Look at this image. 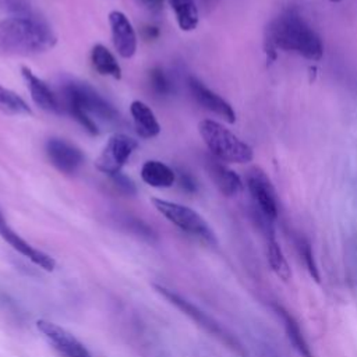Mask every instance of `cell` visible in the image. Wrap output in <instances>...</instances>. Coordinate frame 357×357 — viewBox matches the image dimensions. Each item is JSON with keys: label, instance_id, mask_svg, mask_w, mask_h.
<instances>
[{"label": "cell", "instance_id": "6da1fadb", "mask_svg": "<svg viewBox=\"0 0 357 357\" xmlns=\"http://www.w3.org/2000/svg\"><path fill=\"white\" fill-rule=\"evenodd\" d=\"M57 36L38 15L8 17L0 21V52L32 56L54 47Z\"/></svg>", "mask_w": 357, "mask_h": 357}, {"label": "cell", "instance_id": "7a4b0ae2", "mask_svg": "<svg viewBox=\"0 0 357 357\" xmlns=\"http://www.w3.org/2000/svg\"><path fill=\"white\" fill-rule=\"evenodd\" d=\"M268 40L272 47L297 53L311 61L321 60L324 56L321 36L294 10L284 11L271 22Z\"/></svg>", "mask_w": 357, "mask_h": 357}, {"label": "cell", "instance_id": "3957f363", "mask_svg": "<svg viewBox=\"0 0 357 357\" xmlns=\"http://www.w3.org/2000/svg\"><path fill=\"white\" fill-rule=\"evenodd\" d=\"M198 131L212 156L227 163H248L254 159L252 148L234 132L215 120L199 121Z\"/></svg>", "mask_w": 357, "mask_h": 357}, {"label": "cell", "instance_id": "277c9868", "mask_svg": "<svg viewBox=\"0 0 357 357\" xmlns=\"http://www.w3.org/2000/svg\"><path fill=\"white\" fill-rule=\"evenodd\" d=\"M64 105L63 107H77L85 112L88 116H93L100 121L119 126L121 121L120 113L117 109L109 103L95 88H92L88 82L82 81H67L61 86Z\"/></svg>", "mask_w": 357, "mask_h": 357}, {"label": "cell", "instance_id": "5b68a950", "mask_svg": "<svg viewBox=\"0 0 357 357\" xmlns=\"http://www.w3.org/2000/svg\"><path fill=\"white\" fill-rule=\"evenodd\" d=\"M151 202L160 215H163L181 231L208 245H215L218 243L212 227L197 211L191 209L190 206L160 198H152Z\"/></svg>", "mask_w": 357, "mask_h": 357}, {"label": "cell", "instance_id": "8992f818", "mask_svg": "<svg viewBox=\"0 0 357 357\" xmlns=\"http://www.w3.org/2000/svg\"><path fill=\"white\" fill-rule=\"evenodd\" d=\"M155 289L159 294H162L170 304H173L176 308H178L183 314H185L187 317H190L192 321H195L199 326H202L205 331H208L209 333H212L213 336L219 337L223 343H226L229 347H231L236 353L244 356V351L240 346V343L236 340V337H233L225 328H222L213 318H211L206 312H204L202 310H199L197 305H194L191 301H188L187 298H184L183 296L177 294L176 291H173L172 289H167L165 286L160 284H155Z\"/></svg>", "mask_w": 357, "mask_h": 357}, {"label": "cell", "instance_id": "52a82bcc", "mask_svg": "<svg viewBox=\"0 0 357 357\" xmlns=\"http://www.w3.org/2000/svg\"><path fill=\"white\" fill-rule=\"evenodd\" d=\"M138 142L132 137L117 132L112 135L105 145L103 151L95 160V166L99 172L114 176L121 172V167L126 165V162L130 159L132 152L137 149Z\"/></svg>", "mask_w": 357, "mask_h": 357}, {"label": "cell", "instance_id": "ba28073f", "mask_svg": "<svg viewBox=\"0 0 357 357\" xmlns=\"http://www.w3.org/2000/svg\"><path fill=\"white\" fill-rule=\"evenodd\" d=\"M247 187L251 198L257 206L258 213L269 220L278 218V198L276 192L266 177V174L259 167H252L247 173Z\"/></svg>", "mask_w": 357, "mask_h": 357}, {"label": "cell", "instance_id": "9c48e42d", "mask_svg": "<svg viewBox=\"0 0 357 357\" xmlns=\"http://www.w3.org/2000/svg\"><path fill=\"white\" fill-rule=\"evenodd\" d=\"M36 328L63 357H92L84 343L63 326L47 319H38Z\"/></svg>", "mask_w": 357, "mask_h": 357}, {"label": "cell", "instance_id": "30bf717a", "mask_svg": "<svg viewBox=\"0 0 357 357\" xmlns=\"http://www.w3.org/2000/svg\"><path fill=\"white\" fill-rule=\"evenodd\" d=\"M0 237L7 241L15 251H18L21 255L28 258L32 264L38 265L39 268L52 272L56 268V261L49 254L35 248L31 245L26 240H24L7 222L3 212L0 211Z\"/></svg>", "mask_w": 357, "mask_h": 357}, {"label": "cell", "instance_id": "8fae6325", "mask_svg": "<svg viewBox=\"0 0 357 357\" xmlns=\"http://www.w3.org/2000/svg\"><path fill=\"white\" fill-rule=\"evenodd\" d=\"M187 85L192 95V98L197 100L198 105H201L204 109L218 114L227 123L236 121V112L231 107L229 102H226L222 96H219L216 92L209 89L202 81H199L197 77L190 75L187 77Z\"/></svg>", "mask_w": 357, "mask_h": 357}, {"label": "cell", "instance_id": "7c38bea8", "mask_svg": "<svg viewBox=\"0 0 357 357\" xmlns=\"http://www.w3.org/2000/svg\"><path fill=\"white\" fill-rule=\"evenodd\" d=\"M109 25L114 49L123 59H131L137 52V33L132 24L124 13L113 10L109 13Z\"/></svg>", "mask_w": 357, "mask_h": 357}, {"label": "cell", "instance_id": "4fadbf2b", "mask_svg": "<svg viewBox=\"0 0 357 357\" xmlns=\"http://www.w3.org/2000/svg\"><path fill=\"white\" fill-rule=\"evenodd\" d=\"M46 153L50 163L63 173H74L84 163V153L81 149L61 138L47 139Z\"/></svg>", "mask_w": 357, "mask_h": 357}, {"label": "cell", "instance_id": "5bb4252c", "mask_svg": "<svg viewBox=\"0 0 357 357\" xmlns=\"http://www.w3.org/2000/svg\"><path fill=\"white\" fill-rule=\"evenodd\" d=\"M21 74L29 88L31 98L36 106H39L42 110L49 113H61L63 112V103H60L56 93L50 89V86L40 79L38 75L32 73L31 68L26 66L21 67Z\"/></svg>", "mask_w": 357, "mask_h": 357}, {"label": "cell", "instance_id": "9a60e30c", "mask_svg": "<svg viewBox=\"0 0 357 357\" xmlns=\"http://www.w3.org/2000/svg\"><path fill=\"white\" fill-rule=\"evenodd\" d=\"M205 167L209 177L225 197H234L243 190L240 176L234 170L229 169L225 162L209 155L205 158Z\"/></svg>", "mask_w": 357, "mask_h": 357}, {"label": "cell", "instance_id": "2e32d148", "mask_svg": "<svg viewBox=\"0 0 357 357\" xmlns=\"http://www.w3.org/2000/svg\"><path fill=\"white\" fill-rule=\"evenodd\" d=\"M272 308H273L275 314L279 317V319L282 321L286 337L290 342V344L293 346V349L301 357H314L312 351L308 346V342H307L298 322L296 321V318L283 305H280L278 303H272Z\"/></svg>", "mask_w": 357, "mask_h": 357}, {"label": "cell", "instance_id": "e0dca14e", "mask_svg": "<svg viewBox=\"0 0 357 357\" xmlns=\"http://www.w3.org/2000/svg\"><path fill=\"white\" fill-rule=\"evenodd\" d=\"M130 113L134 121L135 131L139 137L142 138H153L160 132V126L151 110V107L141 102V100H134L130 106Z\"/></svg>", "mask_w": 357, "mask_h": 357}, {"label": "cell", "instance_id": "ac0fdd59", "mask_svg": "<svg viewBox=\"0 0 357 357\" xmlns=\"http://www.w3.org/2000/svg\"><path fill=\"white\" fill-rule=\"evenodd\" d=\"M141 178L151 187L167 188L176 181V172L159 160H146L141 167Z\"/></svg>", "mask_w": 357, "mask_h": 357}, {"label": "cell", "instance_id": "d6986e66", "mask_svg": "<svg viewBox=\"0 0 357 357\" xmlns=\"http://www.w3.org/2000/svg\"><path fill=\"white\" fill-rule=\"evenodd\" d=\"M91 61L100 75H107L114 79L121 78V67L106 46L96 43L91 50Z\"/></svg>", "mask_w": 357, "mask_h": 357}, {"label": "cell", "instance_id": "ffe728a7", "mask_svg": "<svg viewBox=\"0 0 357 357\" xmlns=\"http://www.w3.org/2000/svg\"><path fill=\"white\" fill-rule=\"evenodd\" d=\"M181 31L190 32L198 26L199 8L195 0H169Z\"/></svg>", "mask_w": 357, "mask_h": 357}, {"label": "cell", "instance_id": "44dd1931", "mask_svg": "<svg viewBox=\"0 0 357 357\" xmlns=\"http://www.w3.org/2000/svg\"><path fill=\"white\" fill-rule=\"evenodd\" d=\"M268 262L273 273L283 282H287L291 278V269L289 266V262L273 233L268 234Z\"/></svg>", "mask_w": 357, "mask_h": 357}, {"label": "cell", "instance_id": "7402d4cb", "mask_svg": "<svg viewBox=\"0 0 357 357\" xmlns=\"http://www.w3.org/2000/svg\"><path fill=\"white\" fill-rule=\"evenodd\" d=\"M0 110L10 116H24L32 113L21 96L3 85H0Z\"/></svg>", "mask_w": 357, "mask_h": 357}, {"label": "cell", "instance_id": "603a6c76", "mask_svg": "<svg viewBox=\"0 0 357 357\" xmlns=\"http://www.w3.org/2000/svg\"><path fill=\"white\" fill-rule=\"evenodd\" d=\"M148 77H149V85L155 95L169 96L174 91V84H173L172 78L167 75V73L162 67H159V66L152 67L149 70Z\"/></svg>", "mask_w": 357, "mask_h": 357}, {"label": "cell", "instance_id": "cb8c5ba5", "mask_svg": "<svg viewBox=\"0 0 357 357\" xmlns=\"http://www.w3.org/2000/svg\"><path fill=\"white\" fill-rule=\"evenodd\" d=\"M296 245H297L300 257L303 258V262H304L310 276L315 282H319V279H321L319 269H318V265H317V261H315V257H314V251H312V247H311L310 241L307 238H304L303 236H297L296 237Z\"/></svg>", "mask_w": 357, "mask_h": 357}, {"label": "cell", "instance_id": "d4e9b609", "mask_svg": "<svg viewBox=\"0 0 357 357\" xmlns=\"http://www.w3.org/2000/svg\"><path fill=\"white\" fill-rule=\"evenodd\" d=\"M0 8L10 13L11 17L36 15L29 1L26 0H0Z\"/></svg>", "mask_w": 357, "mask_h": 357}, {"label": "cell", "instance_id": "484cf974", "mask_svg": "<svg viewBox=\"0 0 357 357\" xmlns=\"http://www.w3.org/2000/svg\"><path fill=\"white\" fill-rule=\"evenodd\" d=\"M176 172V181L178 183L180 188L187 194H195L198 191V181L197 178L184 169H177Z\"/></svg>", "mask_w": 357, "mask_h": 357}, {"label": "cell", "instance_id": "4316f807", "mask_svg": "<svg viewBox=\"0 0 357 357\" xmlns=\"http://www.w3.org/2000/svg\"><path fill=\"white\" fill-rule=\"evenodd\" d=\"M110 178H112V181H113V185H114L121 194H124V195H135V194H137V187H135L134 181H132L130 177H127L126 174H123L121 172L117 173V174H114V176H112Z\"/></svg>", "mask_w": 357, "mask_h": 357}, {"label": "cell", "instance_id": "83f0119b", "mask_svg": "<svg viewBox=\"0 0 357 357\" xmlns=\"http://www.w3.org/2000/svg\"><path fill=\"white\" fill-rule=\"evenodd\" d=\"M195 1L198 4V8H201L204 14L211 13L220 3V0H195Z\"/></svg>", "mask_w": 357, "mask_h": 357}, {"label": "cell", "instance_id": "f1b7e54d", "mask_svg": "<svg viewBox=\"0 0 357 357\" xmlns=\"http://www.w3.org/2000/svg\"><path fill=\"white\" fill-rule=\"evenodd\" d=\"M138 1L151 11H159L163 4V0H138Z\"/></svg>", "mask_w": 357, "mask_h": 357}, {"label": "cell", "instance_id": "f546056e", "mask_svg": "<svg viewBox=\"0 0 357 357\" xmlns=\"http://www.w3.org/2000/svg\"><path fill=\"white\" fill-rule=\"evenodd\" d=\"M144 36L146 39H156L159 36V29L158 26H153V25H146L144 28Z\"/></svg>", "mask_w": 357, "mask_h": 357}, {"label": "cell", "instance_id": "4dcf8cb0", "mask_svg": "<svg viewBox=\"0 0 357 357\" xmlns=\"http://www.w3.org/2000/svg\"><path fill=\"white\" fill-rule=\"evenodd\" d=\"M329 1H332V3H339V1H342V0H329Z\"/></svg>", "mask_w": 357, "mask_h": 357}]
</instances>
